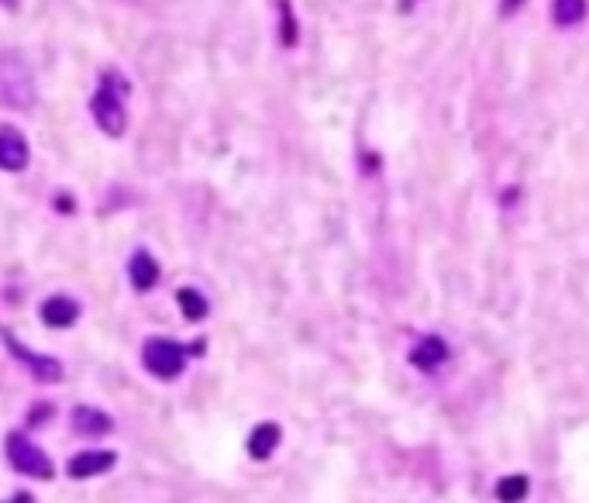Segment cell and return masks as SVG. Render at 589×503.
Returning a JSON list of instances; mask_svg holds the SVG:
<instances>
[{
  "label": "cell",
  "instance_id": "8fae6325",
  "mask_svg": "<svg viewBox=\"0 0 589 503\" xmlns=\"http://www.w3.org/2000/svg\"><path fill=\"white\" fill-rule=\"evenodd\" d=\"M279 438H283V431H279V425H272V421L259 425L256 431L248 435V456L256 459V462L272 459V452L279 449Z\"/></svg>",
  "mask_w": 589,
  "mask_h": 503
},
{
  "label": "cell",
  "instance_id": "9a60e30c",
  "mask_svg": "<svg viewBox=\"0 0 589 503\" xmlns=\"http://www.w3.org/2000/svg\"><path fill=\"white\" fill-rule=\"evenodd\" d=\"M496 496L500 500H524L527 496V477H511L496 483Z\"/></svg>",
  "mask_w": 589,
  "mask_h": 503
},
{
  "label": "cell",
  "instance_id": "8992f818",
  "mask_svg": "<svg viewBox=\"0 0 589 503\" xmlns=\"http://www.w3.org/2000/svg\"><path fill=\"white\" fill-rule=\"evenodd\" d=\"M410 362L417 370H425V373H435L438 366H445V362H448L445 339H438V334H425V339L410 349Z\"/></svg>",
  "mask_w": 589,
  "mask_h": 503
},
{
  "label": "cell",
  "instance_id": "9c48e42d",
  "mask_svg": "<svg viewBox=\"0 0 589 503\" xmlns=\"http://www.w3.org/2000/svg\"><path fill=\"white\" fill-rule=\"evenodd\" d=\"M128 276H131V287L135 290H142V293H149L156 283H159V276H162V269H159V263L149 256L146 248H138L135 256H131V263H128Z\"/></svg>",
  "mask_w": 589,
  "mask_h": 503
},
{
  "label": "cell",
  "instance_id": "277c9868",
  "mask_svg": "<svg viewBox=\"0 0 589 503\" xmlns=\"http://www.w3.org/2000/svg\"><path fill=\"white\" fill-rule=\"evenodd\" d=\"M4 345H8V352L21 362V366L32 373V379H39V383H60V379H63V362H60V358L32 352L24 342H18L11 331H4Z\"/></svg>",
  "mask_w": 589,
  "mask_h": 503
},
{
  "label": "cell",
  "instance_id": "7a4b0ae2",
  "mask_svg": "<svg viewBox=\"0 0 589 503\" xmlns=\"http://www.w3.org/2000/svg\"><path fill=\"white\" fill-rule=\"evenodd\" d=\"M190 355H193L190 345H180L173 339H162V334H156V339H146V345H142V366L156 379H180Z\"/></svg>",
  "mask_w": 589,
  "mask_h": 503
},
{
  "label": "cell",
  "instance_id": "ba28073f",
  "mask_svg": "<svg viewBox=\"0 0 589 503\" xmlns=\"http://www.w3.org/2000/svg\"><path fill=\"white\" fill-rule=\"evenodd\" d=\"M69 425H73V431L87 435V438H100V435H107L110 428H115V421H110V417H107L104 410H97V407H87V404L73 407Z\"/></svg>",
  "mask_w": 589,
  "mask_h": 503
},
{
  "label": "cell",
  "instance_id": "2e32d148",
  "mask_svg": "<svg viewBox=\"0 0 589 503\" xmlns=\"http://www.w3.org/2000/svg\"><path fill=\"white\" fill-rule=\"evenodd\" d=\"M521 8H524V0H500V14H503V18L517 14Z\"/></svg>",
  "mask_w": 589,
  "mask_h": 503
},
{
  "label": "cell",
  "instance_id": "4fadbf2b",
  "mask_svg": "<svg viewBox=\"0 0 589 503\" xmlns=\"http://www.w3.org/2000/svg\"><path fill=\"white\" fill-rule=\"evenodd\" d=\"M276 8H279V42H283L287 49H293L297 39H300V28H297V18H293V4H290V0H276Z\"/></svg>",
  "mask_w": 589,
  "mask_h": 503
},
{
  "label": "cell",
  "instance_id": "6da1fadb",
  "mask_svg": "<svg viewBox=\"0 0 589 503\" xmlns=\"http://www.w3.org/2000/svg\"><path fill=\"white\" fill-rule=\"evenodd\" d=\"M128 94H131V83L121 69L110 66L100 73V87L90 97V115L97 128L110 138H121L128 131Z\"/></svg>",
  "mask_w": 589,
  "mask_h": 503
},
{
  "label": "cell",
  "instance_id": "52a82bcc",
  "mask_svg": "<svg viewBox=\"0 0 589 503\" xmlns=\"http://www.w3.org/2000/svg\"><path fill=\"white\" fill-rule=\"evenodd\" d=\"M115 462H118L115 452H79V456L69 459L66 472L73 480H90V477H100V472H107V469H115Z\"/></svg>",
  "mask_w": 589,
  "mask_h": 503
},
{
  "label": "cell",
  "instance_id": "5b68a950",
  "mask_svg": "<svg viewBox=\"0 0 589 503\" xmlns=\"http://www.w3.org/2000/svg\"><path fill=\"white\" fill-rule=\"evenodd\" d=\"M28 159H32V149H28L24 135L11 125H0V170L4 173H21Z\"/></svg>",
  "mask_w": 589,
  "mask_h": 503
},
{
  "label": "cell",
  "instance_id": "30bf717a",
  "mask_svg": "<svg viewBox=\"0 0 589 503\" xmlns=\"http://www.w3.org/2000/svg\"><path fill=\"white\" fill-rule=\"evenodd\" d=\"M39 314L49 328H69L79 318V303L73 297H49Z\"/></svg>",
  "mask_w": 589,
  "mask_h": 503
},
{
  "label": "cell",
  "instance_id": "3957f363",
  "mask_svg": "<svg viewBox=\"0 0 589 503\" xmlns=\"http://www.w3.org/2000/svg\"><path fill=\"white\" fill-rule=\"evenodd\" d=\"M4 452H8V462H11L14 472H24V477H32V480H52L55 477L52 459L45 456V449H42V445H35L24 431H11L8 435Z\"/></svg>",
  "mask_w": 589,
  "mask_h": 503
},
{
  "label": "cell",
  "instance_id": "7c38bea8",
  "mask_svg": "<svg viewBox=\"0 0 589 503\" xmlns=\"http://www.w3.org/2000/svg\"><path fill=\"white\" fill-rule=\"evenodd\" d=\"M589 0H551V21L558 28H572L586 18Z\"/></svg>",
  "mask_w": 589,
  "mask_h": 503
},
{
  "label": "cell",
  "instance_id": "5bb4252c",
  "mask_svg": "<svg viewBox=\"0 0 589 503\" xmlns=\"http://www.w3.org/2000/svg\"><path fill=\"white\" fill-rule=\"evenodd\" d=\"M176 303H180V311H183L186 321H204V318H207V300H204V293H196V290L183 287V290L176 293Z\"/></svg>",
  "mask_w": 589,
  "mask_h": 503
}]
</instances>
